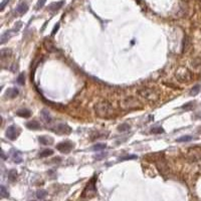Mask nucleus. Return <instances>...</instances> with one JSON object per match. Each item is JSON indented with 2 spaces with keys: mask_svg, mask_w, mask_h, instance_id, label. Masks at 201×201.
I'll return each instance as SVG.
<instances>
[{
  "mask_svg": "<svg viewBox=\"0 0 201 201\" xmlns=\"http://www.w3.org/2000/svg\"><path fill=\"white\" fill-rule=\"evenodd\" d=\"M17 178V171L15 170V169H11V170H9V172H8V180L10 181H15Z\"/></svg>",
  "mask_w": 201,
  "mask_h": 201,
  "instance_id": "20",
  "label": "nucleus"
},
{
  "mask_svg": "<svg viewBox=\"0 0 201 201\" xmlns=\"http://www.w3.org/2000/svg\"><path fill=\"white\" fill-rule=\"evenodd\" d=\"M97 194V189H96V177H94L90 182L87 184V187L85 188L84 192H82V198H92L93 196Z\"/></svg>",
  "mask_w": 201,
  "mask_h": 201,
  "instance_id": "4",
  "label": "nucleus"
},
{
  "mask_svg": "<svg viewBox=\"0 0 201 201\" xmlns=\"http://www.w3.org/2000/svg\"><path fill=\"white\" fill-rule=\"evenodd\" d=\"M107 147V145L104 144V143H100V144H96L94 145L92 149H93L94 151H100V150H104V149Z\"/></svg>",
  "mask_w": 201,
  "mask_h": 201,
  "instance_id": "24",
  "label": "nucleus"
},
{
  "mask_svg": "<svg viewBox=\"0 0 201 201\" xmlns=\"http://www.w3.org/2000/svg\"><path fill=\"white\" fill-rule=\"evenodd\" d=\"M176 77L179 82H190L192 79V74L190 70H188L186 68H180L179 70L176 71Z\"/></svg>",
  "mask_w": 201,
  "mask_h": 201,
  "instance_id": "5",
  "label": "nucleus"
},
{
  "mask_svg": "<svg viewBox=\"0 0 201 201\" xmlns=\"http://www.w3.org/2000/svg\"><path fill=\"white\" fill-rule=\"evenodd\" d=\"M141 104L139 103V100H136L135 98H127V99H125L124 100H122V102L120 103V106L122 107L124 110H134V109H139L141 108Z\"/></svg>",
  "mask_w": 201,
  "mask_h": 201,
  "instance_id": "2",
  "label": "nucleus"
},
{
  "mask_svg": "<svg viewBox=\"0 0 201 201\" xmlns=\"http://www.w3.org/2000/svg\"><path fill=\"white\" fill-rule=\"evenodd\" d=\"M52 154H53V151L51 150V149H45V150L39 152L38 157H40V158H45V157L51 156Z\"/></svg>",
  "mask_w": 201,
  "mask_h": 201,
  "instance_id": "18",
  "label": "nucleus"
},
{
  "mask_svg": "<svg viewBox=\"0 0 201 201\" xmlns=\"http://www.w3.org/2000/svg\"><path fill=\"white\" fill-rule=\"evenodd\" d=\"M193 104H194L193 102L188 103V104H186L185 106H183L182 109H185V110H190L191 108H193Z\"/></svg>",
  "mask_w": 201,
  "mask_h": 201,
  "instance_id": "31",
  "label": "nucleus"
},
{
  "mask_svg": "<svg viewBox=\"0 0 201 201\" xmlns=\"http://www.w3.org/2000/svg\"><path fill=\"white\" fill-rule=\"evenodd\" d=\"M64 4V0H62L59 2H54V3H51L50 6H48V10L51 11V12H56L57 10H59L60 8L62 7V5Z\"/></svg>",
  "mask_w": 201,
  "mask_h": 201,
  "instance_id": "13",
  "label": "nucleus"
},
{
  "mask_svg": "<svg viewBox=\"0 0 201 201\" xmlns=\"http://www.w3.org/2000/svg\"><path fill=\"white\" fill-rule=\"evenodd\" d=\"M52 131L58 135H68L71 132V128L67 124H58L52 128Z\"/></svg>",
  "mask_w": 201,
  "mask_h": 201,
  "instance_id": "8",
  "label": "nucleus"
},
{
  "mask_svg": "<svg viewBox=\"0 0 201 201\" xmlns=\"http://www.w3.org/2000/svg\"><path fill=\"white\" fill-rule=\"evenodd\" d=\"M8 1H9V0H4V1L2 2V3H1V10H3V9H4V6H5V4H6Z\"/></svg>",
  "mask_w": 201,
  "mask_h": 201,
  "instance_id": "33",
  "label": "nucleus"
},
{
  "mask_svg": "<svg viewBox=\"0 0 201 201\" xmlns=\"http://www.w3.org/2000/svg\"><path fill=\"white\" fill-rule=\"evenodd\" d=\"M74 148V144L73 142H70V141H64V142H62L56 145L57 150L60 151L62 153H64V154L70 153Z\"/></svg>",
  "mask_w": 201,
  "mask_h": 201,
  "instance_id": "7",
  "label": "nucleus"
},
{
  "mask_svg": "<svg viewBox=\"0 0 201 201\" xmlns=\"http://www.w3.org/2000/svg\"><path fill=\"white\" fill-rule=\"evenodd\" d=\"M131 129V126L129 124H121L120 126H118V131L119 132H127Z\"/></svg>",
  "mask_w": 201,
  "mask_h": 201,
  "instance_id": "22",
  "label": "nucleus"
},
{
  "mask_svg": "<svg viewBox=\"0 0 201 201\" xmlns=\"http://www.w3.org/2000/svg\"><path fill=\"white\" fill-rule=\"evenodd\" d=\"M18 94H19V91L17 90L16 88H9L6 91V93H5V97H6L7 99H14V98L18 96Z\"/></svg>",
  "mask_w": 201,
  "mask_h": 201,
  "instance_id": "12",
  "label": "nucleus"
},
{
  "mask_svg": "<svg viewBox=\"0 0 201 201\" xmlns=\"http://www.w3.org/2000/svg\"><path fill=\"white\" fill-rule=\"evenodd\" d=\"M137 156L135 155H126L124 157H121L119 158V161H125V160H131V159H136Z\"/></svg>",
  "mask_w": 201,
  "mask_h": 201,
  "instance_id": "29",
  "label": "nucleus"
},
{
  "mask_svg": "<svg viewBox=\"0 0 201 201\" xmlns=\"http://www.w3.org/2000/svg\"><path fill=\"white\" fill-rule=\"evenodd\" d=\"M47 195V192L45 190H42V189H40L36 192V197L38 198V199H44L45 197H46Z\"/></svg>",
  "mask_w": 201,
  "mask_h": 201,
  "instance_id": "25",
  "label": "nucleus"
},
{
  "mask_svg": "<svg viewBox=\"0 0 201 201\" xmlns=\"http://www.w3.org/2000/svg\"><path fill=\"white\" fill-rule=\"evenodd\" d=\"M27 10H28V5L26 2H24V1L20 2L16 7V12L18 13L19 15H23L24 13L27 12Z\"/></svg>",
  "mask_w": 201,
  "mask_h": 201,
  "instance_id": "10",
  "label": "nucleus"
},
{
  "mask_svg": "<svg viewBox=\"0 0 201 201\" xmlns=\"http://www.w3.org/2000/svg\"><path fill=\"white\" fill-rule=\"evenodd\" d=\"M94 110L97 116L103 118V119H109V118H112L115 115V110L113 106H112L111 103H109L106 100H100V102L94 105Z\"/></svg>",
  "mask_w": 201,
  "mask_h": 201,
  "instance_id": "1",
  "label": "nucleus"
},
{
  "mask_svg": "<svg viewBox=\"0 0 201 201\" xmlns=\"http://www.w3.org/2000/svg\"><path fill=\"white\" fill-rule=\"evenodd\" d=\"M192 139H193V137H192V136L186 135V136H182V137L178 138L176 141H177V142H179V143H184V142H189V141H191Z\"/></svg>",
  "mask_w": 201,
  "mask_h": 201,
  "instance_id": "23",
  "label": "nucleus"
},
{
  "mask_svg": "<svg viewBox=\"0 0 201 201\" xmlns=\"http://www.w3.org/2000/svg\"><path fill=\"white\" fill-rule=\"evenodd\" d=\"M40 114H41L42 119H44L46 123H50V122H51L52 118H51L50 114V112H48L47 110H45V109H44V110H41V113H40Z\"/></svg>",
  "mask_w": 201,
  "mask_h": 201,
  "instance_id": "16",
  "label": "nucleus"
},
{
  "mask_svg": "<svg viewBox=\"0 0 201 201\" xmlns=\"http://www.w3.org/2000/svg\"><path fill=\"white\" fill-rule=\"evenodd\" d=\"M45 2H46V0H38V2L36 4V9H40L41 7H44Z\"/></svg>",
  "mask_w": 201,
  "mask_h": 201,
  "instance_id": "30",
  "label": "nucleus"
},
{
  "mask_svg": "<svg viewBox=\"0 0 201 201\" xmlns=\"http://www.w3.org/2000/svg\"><path fill=\"white\" fill-rule=\"evenodd\" d=\"M11 54H12V50H8V48H2L1 51H0V56H1V58H5V57H9Z\"/></svg>",
  "mask_w": 201,
  "mask_h": 201,
  "instance_id": "19",
  "label": "nucleus"
},
{
  "mask_svg": "<svg viewBox=\"0 0 201 201\" xmlns=\"http://www.w3.org/2000/svg\"><path fill=\"white\" fill-rule=\"evenodd\" d=\"M10 153H11V158H12V160H13L14 163H17V164H19V163L22 162V155H21V153H20L19 151L14 150V149H13V150L10 151Z\"/></svg>",
  "mask_w": 201,
  "mask_h": 201,
  "instance_id": "9",
  "label": "nucleus"
},
{
  "mask_svg": "<svg viewBox=\"0 0 201 201\" xmlns=\"http://www.w3.org/2000/svg\"><path fill=\"white\" fill-rule=\"evenodd\" d=\"M16 115L22 118H29L31 116V111L28 109H20L16 112Z\"/></svg>",
  "mask_w": 201,
  "mask_h": 201,
  "instance_id": "15",
  "label": "nucleus"
},
{
  "mask_svg": "<svg viewBox=\"0 0 201 201\" xmlns=\"http://www.w3.org/2000/svg\"><path fill=\"white\" fill-rule=\"evenodd\" d=\"M5 135H6V138L11 141H14L17 139V137L20 135V129L19 127H17L15 125H11L7 128L6 132H5Z\"/></svg>",
  "mask_w": 201,
  "mask_h": 201,
  "instance_id": "6",
  "label": "nucleus"
},
{
  "mask_svg": "<svg viewBox=\"0 0 201 201\" xmlns=\"http://www.w3.org/2000/svg\"><path fill=\"white\" fill-rule=\"evenodd\" d=\"M0 195H1V197L3 198V197H8L9 196V193H8V191L6 190V188H5V186L4 185H1L0 186Z\"/></svg>",
  "mask_w": 201,
  "mask_h": 201,
  "instance_id": "26",
  "label": "nucleus"
},
{
  "mask_svg": "<svg viewBox=\"0 0 201 201\" xmlns=\"http://www.w3.org/2000/svg\"><path fill=\"white\" fill-rule=\"evenodd\" d=\"M13 30L14 29L6 31V32H4L3 34H2V35H1V44H4L8 39H10V37L12 36V34H13V32H12Z\"/></svg>",
  "mask_w": 201,
  "mask_h": 201,
  "instance_id": "17",
  "label": "nucleus"
},
{
  "mask_svg": "<svg viewBox=\"0 0 201 201\" xmlns=\"http://www.w3.org/2000/svg\"><path fill=\"white\" fill-rule=\"evenodd\" d=\"M38 142L40 143L41 145H52L53 143V139L51 137H48V136H40L38 138Z\"/></svg>",
  "mask_w": 201,
  "mask_h": 201,
  "instance_id": "14",
  "label": "nucleus"
},
{
  "mask_svg": "<svg viewBox=\"0 0 201 201\" xmlns=\"http://www.w3.org/2000/svg\"><path fill=\"white\" fill-rule=\"evenodd\" d=\"M26 128L30 129V130H40V129H41V125H40L38 121L32 120L26 123Z\"/></svg>",
  "mask_w": 201,
  "mask_h": 201,
  "instance_id": "11",
  "label": "nucleus"
},
{
  "mask_svg": "<svg viewBox=\"0 0 201 201\" xmlns=\"http://www.w3.org/2000/svg\"><path fill=\"white\" fill-rule=\"evenodd\" d=\"M151 133L153 134H161V133H164V129L162 127H157V128H153L151 130Z\"/></svg>",
  "mask_w": 201,
  "mask_h": 201,
  "instance_id": "28",
  "label": "nucleus"
},
{
  "mask_svg": "<svg viewBox=\"0 0 201 201\" xmlns=\"http://www.w3.org/2000/svg\"><path fill=\"white\" fill-rule=\"evenodd\" d=\"M58 27H59V24L57 23L56 26H54V28H53V30H52V32H51V35H54V34L56 33V31H57V29H58Z\"/></svg>",
  "mask_w": 201,
  "mask_h": 201,
  "instance_id": "32",
  "label": "nucleus"
},
{
  "mask_svg": "<svg viewBox=\"0 0 201 201\" xmlns=\"http://www.w3.org/2000/svg\"><path fill=\"white\" fill-rule=\"evenodd\" d=\"M200 91H201V85H196L190 90V92H189V94L192 96V97H194V96H196V94L199 93Z\"/></svg>",
  "mask_w": 201,
  "mask_h": 201,
  "instance_id": "21",
  "label": "nucleus"
},
{
  "mask_svg": "<svg viewBox=\"0 0 201 201\" xmlns=\"http://www.w3.org/2000/svg\"><path fill=\"white\" fill-rule=\"evenodd\" d=\"M17 82H18L19 85L23 86L25 84V76L23 73H21L18 76V77H17Z\"/></svg>",
  "mask_w": 201,
  "mask_h": 201,
  "instance_id": "27",
  "label": "nucleus"
},
{
  "mask_svg": "<svg viewBox=\"0 0 201 201\" xmlns=\"http://www.w3.org/2000/svg\"><path fill=\"white\" fill-rule=\"evenodd\" d=\"M105 156H107V154H102V155H100V156H94V158H96V159H100V158H103Z\"/></svg>",
  "mask_w": 201,
  "mask_h": 201,
  "instance_id": "34",
  "label": "nucleus"
},
{
  "mask_svg": "<svg viewBox=\"0 0 201 201\" xmlns=\"http://www.w3.org/2000/svg\"><path fill=\"white\" fill-rule=\"evenodd\" d=\"M139 94L141 97H143L144 99L149 100V102H155V100H158V98H159V94H158L157 92L150 88H142V90L139 91Z\"/></svg>",
  "mask_w": 201,
  "mask_h": 201,
  "instance_id": "3",
  "label": "nucleus"
}]
</instances>
